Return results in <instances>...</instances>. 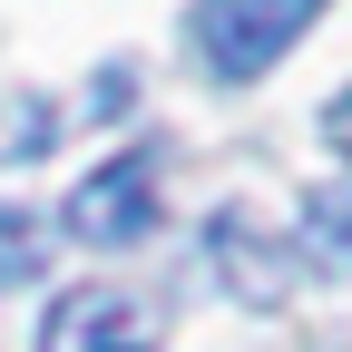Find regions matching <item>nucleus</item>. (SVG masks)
<instances>
[{"instance_id":"7ed1b4c3","label":"nucleus","mask_w":352,"mask_h":352,"mask_svg":"<svg viewBox=\"0 0 352 352\" xmlns=\"http://www.w3.org/2000/svg\"><path fill=\"white\" fill-rule=\"evenodd\" d=\"M39 352H157V323L118 284H69L39 323Z\"/></svg>"},{"instance_id":"f03ea898","label":"nucleus","mask_w":352,"mask_h":352,"mask_svg":"<svg viewBox=\"0 0 352 352\" xmlns=\"http://www.w3.org/2000/svg\"><path fill=\"white\" fill-rule=\"evenodd\" d=\"M59 226L78 235V245H138L147 226H157V147H127V157H108L98 176H78L69 186V206H59Z\"/></svg>"},{"instance_id":"39448f33","label":"nucleus","mask_w":352,"mask_h":352,"mask_svg":"<svg viewBox=\"0 0 352 352\" xmlns=\"http://www.w3.org/2000/svg\"><path fill=\"white\" fill-rule=\"evenodd\" d=\"M303 264H323V274H352V176H333V186L303 196Z\"/></svg>"},{"instance_id":"20e7f679","label":"nucleus","mask_w":352,"mask_h":352,"mask_svg":"<svg viewBox=\"0 0 352 352\" xmlns=\"http://www.w3.org/2000/svg\"><path fill=\"white\" fill-rule=\"evenodd\" d=\"M206 245H215V274H226V294H235V303H284V294H294L284 245L264 235L245 206H226V215H215V226H206Z\"/></svg>"},{"instance_id":"f257e3e1","label":"nucleus","mask_w":352,"mask_h":352,"mask_svg":"<svg viewBox=\"0 0 352 352\" xmlns=\"http://www.w3.org/2000/svg\"><path fill=\"white\" fill-rule=\"evenodd\" d=\"M323 0H196V59L226 78V88H254L303 30H314Z\"/></svg>"},{"instance_id":"423d86ee","label":"nucleus","mask_w":352,"mask_h":352,"mask_svg":"<svg viewBox=\"0 0 352 352\" xmlns=\"http://www.w3.org/2000/svg\"><path fill=\"white\" fill-rule=\"evenodd\" d=\"M39 274V215L30 206H0V294Z\"/></svg>"}]
</instances>
